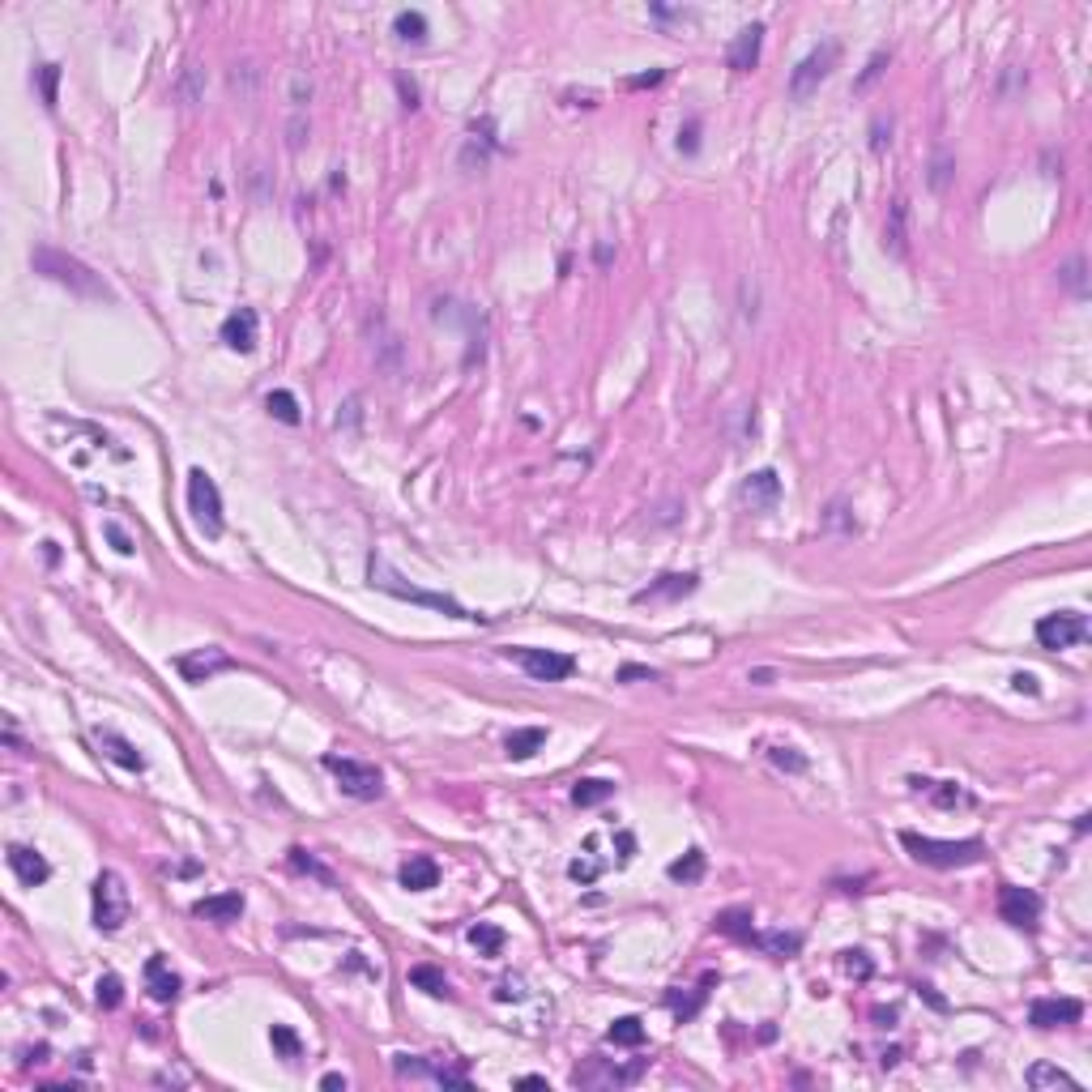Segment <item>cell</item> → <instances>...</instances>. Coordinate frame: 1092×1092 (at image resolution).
Returning <instances> with one entry per match:
<instances>
[{
	"label": "cell",
	"instance_id": "obj_1",
	"mask_svg": "<svg viewBox=\"0 0 1092 1092\" xmlns=\"http://www.w3.org/2000/svg\"><path fill=\"white\" fill-rule=\"evenodd\" d=\"M31 265L34 274L51 277V282H60V286H68L73 294H82V299H112V291H107V282L90 269V265H82L77 257H68V252H60V248H34L31 252Z\"/></svg>",
	"mask_w": 1092,
	"mask_h": 1092
},
{
	"label": "cell",
	"instance_id": "obj_2",
	"mask_svg": "<svg viewBox=\"0 0 1092 1092\" xmlns=\"http://www.w3.org/2000/svg\"><path fill=\"white\" fill-rule=\"evenodd\" d=\"M367 576H372V589H380V593H393V598H402V602L431 606V610L453 615V619H483V615H470V610L456 602V598H448V593H431V589L406 585V576H397V572H393L384 559H375V555H372V564H367Z\"/></svg>",
	"mask_w": 1092,
	"mask_h": 1092
},
{
	"label": "cell",
	"instance_id": "obj_3",
	"mask_svg": "<svg viewBox=\"0 0 1092 1092\" xmlns=\"http://www.w3.org/2000/svg\"><path fill=\"white\" fill-rule=\"evenodd\" d=\"M900 845L922 866H934V871H961V866L981 862V853H986L981 841H934V836H917V832H900Z\"/></svg>",
	"mask_w": 1092,
	"mask_h": 1092
},
{
	"label": "cell",
	"instance_id": "obj_4",
	"mask_svg": "<svg viewBox=\"0 0 1092 1092\" xmlns=\"http://www.w3.org/2000/svg\"><path fill=\"white\" fill-rule=\"evenodd\" d=\"M325 768L338 777V790L350 794V799L372 802V799L384 794V777H380V768L375 764H363V760H350V755H333V751H329Z\"/></svg>",
	"mask_w": 1092,
	"mask_h": 1092
},
{
	"label": "cell",
	"instance_id": "obj_5",
	"mask_svg": "<svg viewBox=\"0 0 1092 1092\" xmlns=\"http://www.w3.org/2000/svg\"><path fill=\"white\" fill-rule=\"evenodd\" d=\"M90 897H95V926L98 930H120L124 922H129L132 913V900H129V888H124V880L115 875V871H103L95 880V888H90Z\"/></svg>",
	"mask_w": 1092,
	"mask_h": 1092
},
{
	"label": "cell",
	"instance_id": "obj_6",
	"mask_svg": "<svg viewBox=\"0 0 1092 1092\" xmlns=\"http://www.w3.org/2000/svg\"><path fill=\"white\" fill-rule=\"evenodd\" d=\"M836 56H841V48H836L832 39H828V43H819L816 51H807V56L799 60V68L790 73V98H794V103H807V98L816 95L819 86L832 77Z\"/></svg>",
	"mask_w": 1092,
	"mask_h": 1092
},
{
	"label": "cell",
	"instance_id": "obj_7",
	"mask_svg": "<svg viewBox=\"0 0 1092 1092\" xmlns=\"http://www.w3.org/2000/svg\"><path fill=\"white\" fill-rule=\"evenodd\" d=\"M508 657V662H517V666L529 674V679H538V683H559V679H568L572 670H576V657H568V653H555V649H529V645H508V649H500Z\"/></svg>",
	"mask_w": 1092,
	"mask_h": 1092
},
{
	"label": "cell",
	"instance_id": "obj_8",
	"mask_svg": "<svg viewBox=\"0 0 1092 1092\" xmlns=\"http://www.w3.org/2000/svg\"><path fill=\"white\" fill-rule=\"evenodd\" d=\"M188 508H193L196 525H201L210 538L222 534V495H218V483H213L205 470L188 474Z\"/></svg>",
	"mask_w": 1092,
	"mask_h": 1092
},
{
	"label": "cell",
	"instance_id": "obj_9",
	"mask_svg": "<svg viewBox=\"0 0 1092 1092\" xmlns=\"http://www.w3.org/2000/svg\"><path fill=\"white\" fill-rule=\"evenodd\" d=\"M1037 640L1042 649H1071L1088 640V619L1079 610H1059V615H1045L1037 619Z\"/></svg>",
	"mask_w": 1092,
	"mask_h": 1092
},
{
	"label": "cell",
	"instance_id": "obj_10",
	"mask_svg": "<svg viewBox=\"0 0 1092 1092\" xmlns=\"http://www.w3.org/2000/svg\"><path fill=\"white\" fill-rule=\"evenodd\" d=\"M998 917L1011 922V926H1024L1033 930L1037 917H1042V897L1033 888H1003L998 892Z\"/></svg>",
	"mask_w": 1092,
	"mask_h": 1092
},
{
	"label": "cell",
	"instance_id": "obj_11",
	"mask_svg": "<svg viewBox=\"0 0 1092 1092\" xmlns=\"http://www.w3.org/2000/svg\"><path fill=\"white\" fill-rule=\"evenodd\" d=\"M738 500L751 508V512H772L777 508V500H781V478L772 470H755L743 478V487H738Z\"/></svg>",
	"mask_w": 1092,
	"mask_h": 1092
},
{
	"label": "cell",
	"instance_id": "obj_12",
	"mask_svg": "<svg viewBox=\"0 0 1092 1092\" xmlns=\"http://www.w3.org/2000/svg\"><path fill=\"white\" fill-rule=\"evenodd\" d=\"M1084 1015V1003L1079 998H1037L1028 1007V1020L1037 1028H1062V1024H1079Z\"/></svg>",
	"mask_w": 1092,
	"mask_h": 1092
},
{
	"label": "cell",
	"instance_id": "obj_13",
	"mask_svg": "<svg viewBox=\"0 0 1092 1092\" xmlns=\"http://www.w3.org/2000/svg\"><path fill=\"white\" fill-rule=\"evenodd\" d=\"M760 48H764V26L751 22V26H743V31L734 34L730 51H726V65H730L734 73H751V68L760 65Z\"/></svg>",
	"mask_w": 1092,
	"mask_h": 1092
},
{
	"label": "cell",
	"instance_id": "obj_14",
	"mask_svg": "<svg viewBox=\"0 0 1092 1092\" xmlns=\"http://www.w3.org/2000/svg\"><path fill=\"white\" fill-rule=\"evenodd\" d=\"M700 589V576L696 572H666V576H657L649 589H640L636 602H674V598H687V593H696Z\"/></svg>",
	"mask_w": 1092,
	"mask_h": 1092
},
{
	"label": "cell",
	"instance_id": "obj_15",
	"mask_svg": "<svg viewBox=\"0 0 1092 1092\" xmlns=\"http://www.w3.org/2000/svg\"><path fill=\"white\" fill-rule=\"evenodd\" d=\"M176 666H180V674H184V679H188V683H205V679H213V674H222V670H230V666H235V662H230V657H227V653H222V649H213V645H210V649L184 653V657H180V662H176Z\"/></svg>",
	"mask_w": 1092,
	"mask_h": 1092
},
{
	"label": "cell",
	"instance_id": "obj_16",
	"mask_svg": "<svg viewBox=\"0 0 1092 1092\" xmlns=\"http://www.w3.org/2000/svg\"><path fill=\"white\" fill-rule=\"evenodd\" d=\"M257 329H261L257 311L239 308V311H230L227 320H222V342H227L230 350H239V355H252V350H257Z\"/></svg>",
	"mask_w": 1092,
	"mask_h": 1092
},
{
	"label": "cell",
	"instance_id": "obj_17",
	"mask_svg": "<svg viewBox=\"0 0 1092 1092\" xmlns=\"http://www.w3.org/2000/svg\"><path fill=\"white\" fill-rule=\"evenodd\" d=\"M636 1079V1067H602V1059H589V1067H576V1088H623Z\"/></svg>",
	"mask_w": 1092,
	"mask_h": 1092
},
{
	"label": "cell",
	"instance_id": "obj_18",
	"mask_svg": "<svg viewBox=\"0 0 1092 1092\" xmlns=\"http://www.w3.org/2000/svg\"><path fill=\"white\" fill-rule=\"evenodd\" d=\"M9 866H14V875L26 883V888H39V883L51 880L48 858L34 853V849H26V845H9Z\"/></svg>",
	"mask_w": 1092,
	"mask_h": 1092
},
{
	"label": "cell",
	"instance_id": "obj_19",
	"mask_svg": "<svg viewBox=\"0 0 1092 1092\" xmlns=\"http://www.w3.org/2000/svg\"><path fill=\"white\" fill-rule=\"evenodd\" d=\"M146 990H149V998L171 1003V998L184 990V981H180V973H171V964H167L163 956H149L146 961Z\"/></svg>",
	"mask_w": 1092,
	"mask_h": 1092
},
{
	"label": "cell",
	"instance_id": "obj_20",
	"mask_svg": "<svg viewBox=\"0 0 1092 1092\" xmlns=\"http://www.w3.org/2000/svg\"><path fill=\"white\" fill-rule=\"evenodd\" d=\"M397 880L410 892H431L440 883V866H436V858H427V853H410L406 862H402V875Z\"/></svg>",
	"mask_w": 1092,
	"mask_h": 1092
},
{
	"label": "cell",
	"instance_id": "obj_21",
	"mask_svg": "<svg viewBox=\"0 0 1092 1092\" xmlns=\"http://www.w3.org/2000/svg\"><path fill=\"white\" fill-rule=\"evenodd\" d=\"M196 917H205V922H218V926H227V922H239V913H244V897L239 892H218V897H205L193 905Z\"/></svg>",
	"mask_w": 1092,
	"mask_h": 1092
},
{
	"label": "cell",
	"instance_id": "obj_22",
	"mask_svg": "<svg viewBox=\"0 0 1092 1092\" xmlns=\"http://www.w3.org/2000/svg\"><path fill=\"white\" fill-rule=\"evenodd\" d=\"M95 743L107 751V755H112L120 768H129V772H141V768H146V755L132 747L129 738H120L115 730H95Z\"/></svg>",
	"mask_w": 1092,
	"mask_h": 1092
},
{
	"label": "cell",
	"instance_id": "obj_23",
	"mask_svg": "<svg viewBox=\"0 0 1092 1092\" xmlns=\"http://www.w3.org/2000/svg\"><path fill=\"white\" fill-rule=\"evenodd\" d=\"M713 986H717V973H704L700 986H696V995H679V990H670L666 1003H670V1011L679 1015V1024H687V1020H691V1015L704 1007V998H708V990H713Z\"/></svg>",
	"mask_w": 1092,
	"mask_h": 1092
},
{
	"label": "cell",
	"instance_id": "obj_24",
	"mask_svg": "<svg viewBox=\"0 0 1092 1092\" xmlns=\"http://www.w3.org/2000/svg\"><path fill=\"white\" fill-rule=\"evenodd\" d=\"M751 943L760 952H768V956H777V961H790V956L802 952V934L799 930H768V934H755Z\"/></svg>",
	"mask_w": 1092,
	"mask_h": 1092
},
{
	"label": "cell",
	"instance_id": "obj_25",
	"mask_svg": "<svg viewBox=\"0 0 1092 1092\" xmlns=\"http://www.w3.org/2000/svg\"><path fill=\"white\" fill-rule=\"evenodd\" d=\"M542 747H546V730H542V726H521V730H512L504 738V751L512 755V760H529V755H538Z\"/></svg>",
	"mask_w": 1092,
	"mask_h": 1092
},
{
	"label": "cell",
	"instance_id": "obj_26",
	"mask_svg": "<svg viewBox=\"0 0 1092 1092\" xmlns=\"http://www.w3.org/2000/svg\"><path fill=\"white\" fill-rule=\"evenodd\" d=\"M713 926L721 930V934H730V939H738V943H751L755 939V926H751V909H726L713 917Z\"/></svg>",
	"mask_w": 1092,
	"mask_h": 1092
},
{
	"label": "cell",
	"instance_id": "obj_27",
	"mask_svg": "<svg viewBox=\"0 0 1092 1092\" xmlns=\"http://www.w3.org/2000/svg\"><path fill=\"white\" fill-rule=\"evenodd\" d=\"M606 1042L623 1045V1050H636V1045H645V1020H640V1015H619V1020L610 1024V1033H606Z\"/></svg>",
	"mask_w": 1092,
	"mask_h": 1092
},
{
	"label": "cell",
	"instance_id": "obj_28",
	"mask_svg": "<svg viewBox=\"0 0 1092 1092\" xmlns=\"http://www.w3.org/2000/svg\"><path fill=\"white\" fill-rule=\"evenodd\" d=\"M905 218H909V205H905V196H900V201H892V218H888V227H883V248H888L892 257H905Z\"/></svg>",
	"mask_w": 1092,
	"mask_h": 1092
},
{
	"label": "cell",
	"instance_id": "obj_29",
	"mask_svg": "<svg viewBox=\"0 0 1092 1092\" xmlns=\"http://www.w3.org/2000/svg\"><path fill=\"white\" fill-rule=\"evenodd\" d=\"M909 785H913V790H926V794L939 802V807H964V802H973L956 781H922V777H913Z\"/></svg>",
	"mask_w": 1092,
	"mask_h": 1092
},
{
	"label": "cell",
	"instance_id": "obj_30",
	"mask_svg": "<svg viewBox=\"0 0 1092 1092\" xmlns=\"http://www.w3.org/2000/svg\"><path fill=\"white\" fill-rule=\"evenodd\" d=\"M610 794H615V781H606V777H585V781H576V790H572V802H576V807H602Z\"/></svg>",
	"mask_w": 1092,
	"mask_h": 1092
},
{
	"label": "cell",
	"instance_id": "obj_31",
	"mask_svg": "<svg viewBox=\"0 0 1092 1092\" xmlns=\"http://www.w3.org/2000/svg\"><path fill=\"white\" fill-rule=\"evenodd\" d=\"M1028 1088H1076V1079L1067 1076L1062 1067H1054V1062H1037V1067H1028Z\"/></svg>",
	"mask_w": 1092,
	"mask_h": 1092
},
{
	"label": "cell",
	"instance_id": "obj_32",
	"mask_svg": "<svg viewBox=\"0 0 1092 1092\" xmlns=\"http://www.w3.org/2000/svg\"><path fill=\"white\" fill-rule=\"evenodd\" d=\"M470 943L478 947V956H500L508 943V934L495 922H478V926H470Z\"/></svg>",
	"mask_w": 1092,
	"mask_h": 1092
},
{
	"label": "cell",
	"instance_id": "obj_33",
	"mask_svg": "<svg viewBox=\"0 0 1092 1092\" xmlns=\"http://www.w3.org/2000/svg\"><path fill=\"white\" fill-rule=\"evenodd\" d=\"M393 34H397L402 43H423L427 39V17L419 14V9H402V14L393 17Z\"/></svg>",
	"mask_w": 1092,
	"mask_h": 1092
},
{
	"label": "cell",
	"instance_id": "obj_34",
	"mask_svg": "<svg viewBox=\"0 0 1092 1092\" xmlns=\"http://www.w3.org/2000/svg\"><path fill=\"white\" fill-rule=\"evenodd\" d=\"M666 875L674 883H696L704 875V853H700V849H687L683 858H674V862L666 866Z\"/></svg>",
	"mask_w": 1092,
	"mask_h": 1092
},
{
	"label": "cell",
	"instance_id": "obj_35",
	"mask_svg": "<svg viewBox=\"0 0 1092 1092\" xmlns=\"http://www.w3.org/2000/svg\"><path fill=\"white\" fill-rule=\"evenodd\" d=\"M764 755L777 768H785V772H807V755L799 747H790V743H764Z\"/></svg>",
	"mask_w": 1092,
	"mask_h": 1092
},
{
	"label": "cell",
	"instance_id": "obj_36",
	"mask_svg": "<svg viewBox=\"0 0 1092 1092\" xmlns=\"http://www.w3.org/2000/svg\"><path fill=\"white\" fill-rule=\"evenodd\" d=\"M265 406H269V414H274L277 423H286V427H294L303 414H299V402H294V393H286V389H277V393H269L265 397Z\"/></svg>",
	"mask_w": 1092,
	"mask_h": 1092
},
{
	"label": "cell",
	"instance_id": "obj_37",
	"mask_svg": "<svg viewBox=\"0 0 1092 1092\" xmlns=\"http://www.w3.org/2000/svg\"><path fill=\"white\" fill-rule=\"evenodd\" d=\"M410 986H419V990H427L431 998H444L448 995V981H444L440 969H431V964H419V969H410Z\"/></svg>",
	"mask_w": 1092,
	"mask_h": 1092
},
{
	"label": "cell",
	"instance_id": "obj_38",
	"mask_svg": "<svg viewBox=\"0 0 1092 1092\" xmlns=\"http://www.w3.org/2000/svg\"><path fill=\"white\" fill-rule=\"evenodd\" d=\"M95 998H98V1007H107V1011H115L120 1007V998H124V986H120V978H98V986H95Z\"/></svg>",
	"mask_w": 1092,
	"mask_h": 1092
},
{
	"label": "cell",
	"instance_id": "obj_39",
	"mask_svg": "<svg viewBox=\"0 0 1092 1092\" xmlns=\"http://www.w3.org/2000/svg\"><path fill=\"white\" fill-rule=\"evenodd\" d=\"M269 1042H274V1050L282 1054V1059H299V1037H294V1028L274 1024L269 1028Z\"/></svg>",
	"mask_w": 1092,
	"mask_h": 1092
},
{
	"label": "cell",
	"instance_id": "obj_40",
	"mask_svg": "<svg viewBox=\"0 0 1092 1092\" xmlns=\"http://www.w3.org/2000/svg\"><path fill=\"white\" fill-rule=\"evenodd\" d=\"M841 969H845L849 978H858V981H866L871 973H875V964H871V956H866V952H841Z\"/></svg>",
	"mask_w": 1092,
	"mask_h": 1092
},
{
	"label": "cell",
	"instance_id": "obj_41",
	"mask_svg": "<svg viewBox=\"0 0 1092 1092\" xmlns=\"http://www.w3.org/2000/svg\"><path fill=\"white\" fill-rule=\"evenodd\" d=\"M291 862L299 866V871H308V875H316V880H320V883H333V875H329L325 866H320V862H316V858H311L308 849H291Z\"/></svg>",
	"mask_w": 1092,
	"mask_h": 1092
},
{
	"label": "cell",
	"instance_id": "obj_42",
	"mask_svg": "<svg viewBox=\"0 0 1092 1092\" xmlns=\"http://www.w3.org/2000/svg\"><path fill=\"white\" fill-rule=\"evenodd\" d=\"M1059 277H1062V282H1067V286H1071V291H1076V294H1084V291H1088V282H1084V261H1079V257H1076V261H1067V265H1062V269H1059Z\"/></svg>",
	"mask_w": 1092,
	"mask_h": 1092
},
{
	"label": "cell",
	"instance_id": "obj_43",
	"mask_svg": "<svg viewBox=\"0 0 1092 1092\" xmlns=\"http://www.w3.org/2000/svg\"><path fill=\"white\" fill-rule=\"evenodd\" d=\"M56 82H60V68L56 65L39 68V90H43V103H48V107H56Z\"/></svg>",
	"mask_w": 1092,
	"mask_h": 1092
},
{
	"label": "cell",
	"instance_id": "obj_44",
	"mask_svg": "<svg viewBox=\"0 0 1092 1092\" xmlns=\"http://www.w3.org/2000/svg\"><path fill=\"white\" fill-rule=\"evenodd\" d=\"M679 149L683 154H696L700 149V120H687L683 129H679Z\"/></svg>",
	"mask_w": 1092,
	"mask_h": 1092
},
{
	"label": "cell",
	"instance_id": "obj_45",
	"mask_svg": "<svg viewBox=\"0 0 1092 1092\" xmlns=\"http://www.w3.org/2000/svg\"><path fill=\"white\" fill-rule=\"evenodd\" d=\"M883 65H888V51H875V56H871V65L862 68V77L853 82V90H866V86H871V82H875V77L883 73Z\"/></svg>",
	"mask_w": 1092,
	"mask_h": 1092
},
{
	"label": "cell",
	"instance_id": "obj_46",
	"mask_svg": "<svg viewBox=\"0 0 1092 1092\" xmlns=\"http://www.w3.org/2000/svg\"><path fill=\"white\" fill-rule=\"evenodd\" d=\"M103 529H107V538L115 542V551H120V555H132V538H129V534H124V529H120V525H112V521H107V525H103Z\"/></svg>",
	"mask_w": 1092,
	"mask_h": 1092
},
{
	"label": "cell",
	"instance_id": "obj_47",
	"mask_svg": "<svg viewBox=\"0 0 1092 1092\" xmlns=\"http://www.w3.org/2000/svg\"><path fill=\"white\" fill-rule=\"evenodd\" d=\"M525 990H521V978H508V981H500V990H495V998L500 1003H508V998H521Z\"/></svg>",
	"mask_w": 1092,
	"mask_h": 1092
},
{
	"label": "cell",
	"instance_id": "obj_48",
	"mask_svg": "<svg viewBox=\"0 0 1092 1092\" xmlns=\"http://www.w3.org/2000/svg\"><path fill=\"white\" fill-rule=\"evenodd\" d=\"M662 77H666V73H662V68H653V73H640V77H632L627 86H632V90H645V86H657Z\"/></svg>",
	"mask_w": 1092,
	"mask_h": 1092
},
{
	"label": "cell",
	"instance_id": "obj_49",
	"mask_svg": "<svg viewBox=\"0 0 1092 1092\" xmlns=\"http://www.w3.org/2000/svg\"><path fill=\"white\" fill-rule=\"evenodd\" d=\"M619 679H657V670H649V666H623Z\"/></svg>",
	"mask_w": 1092,
	"mask_h": 1092
},
{
	"label": "cell",
	"instance_id": "obj_50",
	"mask_svg": "<svg viewBox=\"0 0 1092 1092\" xmlns=\"http://www.w3.org/2000/svg\"><path fill=\"white\" fill-rule=\"evenodd\" d=\"M397 90H402V98H406V107H419V90H414V82L397 77Z\"/></svg>",
	"mask_w": 1092,
	"mask_h": 1092
},
{
	"label": "cell",
	"instance_id": "obj_51",
	"mask_svg": "<svg viewBox=\"0 0 1092 1092\" xmlns=\"http://www.w3.org/2000/svg\"><path fill=\"white\" fill-rule=\"evenodd\" d=\"M1011 687H1015V691H1028V696H1037V679H1033V674H1015Z\"/></svg>",
	"mask_w": 1092,
	"mask_h": 1092
},
{
	"label": "cell",
	"instance_id": "obj_52",
	"mask_svg": "<svg viewBox=\"0 0 1092 1092\" xmlns=\"http://www.w3.org/2000/svg\"><path fill=\"white\" fill-rule=\"evenodd\" d=\"M883 132H892V124L883 129V120H875V137H871V146H875V149H883V146H888V137H883Z\"/></svg>",
	"mask_w": 1092,
	"mask_h": 1092
},
{
	"label": "cell",
	"instance_id": "obj_53",
	"mask_svg": "<svg viewBox=\"0 0 1092 1092\" xmlns=\"http://www.w3.org/2000/svg\"><path fill=\"white\" fill-rule=\"evenodd\" d=\"M930 184H934V188H943V184H947V158H939V163H934V176H930Z\"/></svg>",
	"mask_w": 1092,
	"mask_h": 1092
},
{
	"label": "cell",
	"instance_id": "obj_54",
	"mask_svg": "<svg viewBox=\"0 0 1092 1092\" xmlns=\"http://www.w3.org/2000/svg\"><path fill=\"white\" fill-rule=\"evenodd\" d=\"M320 1088H346V1076H338V1071H329L325 1079H320Z\"/></svg>",
	"mask_w": 1092,
	"mask_h": 1092
},
{
	"label": "cell",
	"instance_id": "obj_55",
	"mask_svg": "<svg viewBox=\"0 0 1092 1092\" xmlns=\"http://www.w3.org/2000/svg\"><path fill=\"white\" fill-rule=\"evenodd\" d=\"M653 17H662V22H666V17H683V9H666V5H653Z\"/></svg>",
	"mask_w": 1092,
	"mask_h": 1092
},
{
	"label": "cell",
	"instance_id": "obj_56",
	"mask_svg": "<svg viewBox=\"0 0 1092 1092\" xmlns=\"http://www.w3.org/2000/svg\"><path fill=\"white\" fill-rule=\"evenodd\" d=\"M517 1084H521V1088H546V1079L542 1076H521Z\"/></svg>",
	"mask_w": 1092,
	"mask_h": 1092
},
{
	"label": "cell",
	"instance_id": "obj_57",
	"mask_svg": "<svg viewBox=\"0 0 1092 1092\" xmlns=\"http://www.w3.org/2000/svg\"><path fill=\"white\" fill-rule=\"evenodd\" d=\"M875 1020H880V1028H888V1024H892V1020H897V1011H892V1007L883 1011V1007H880V1011H875Z\"/></svg>",
	"mask_w": 1092,
	"mask_h": 1092
}]
</instances>
